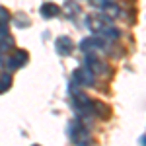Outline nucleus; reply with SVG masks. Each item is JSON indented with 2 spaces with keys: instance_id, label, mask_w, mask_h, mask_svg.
I'll use <instances>...</instances> for the list:
<instances>
[{
  "instance_id": "1",
  "label": "nucleus",
  "mask_w": 146,
  "mask_h": 146,
  "mask_svg": "<svg viewBox=\"0 0 146 146\" xmlns=\"http://www.w3.org/2000/svg\"><path fill=\"white\" fill-rule=\"evenodd\" d=\"M72 78H74V82L80 84V86H94V84H96V74H94L88 66L76 68L74 74H72Z\"/></svg>"
},
{
  "instance_id": "2",
  "label": "nucleus",
  "mask_w": 146,
  "mask_h": 146,
  "mask_svg": "<svg viewBox=\"0 0 146 146\" xmlns=\"http://www.w3.org/2000/svg\"><path fill=\"white\" fill-rule=\"evenodd\" d=\"M88 27L96 33H103L107 27H111V20L105 16H92L88 18Z\"/></svg>"
},
{
  "instance_id": "3",
  "label": "nucleus",
  "mask_w": 146,
  "mask_h": 146,
  "mask_svg": "<svg viewBox=\"0 0 146 146\" xmlns=\"http://www.w3.org/2000/svg\"><path fill=\"white\" fill-rule=\"evenodd\" d=\"M25 62H27V53H25V51H14L12 56L6 60V66H8V70H18V68H22Z\"/></svg>"
},
{
  "instance_id": "4",
  "label": "nucleus",
  "mask_w": 146,
  "mask_h": 146,
  "mask_svg": "<svg viewBox=\"0 0 146 146\" xmlns=\"http://www.w3.org/2000/svg\"><path fill=\"white\" fill-rule=\"evenodd\" d=\"M105 47V41L101 39V37H90V39H84L82 43H80V51H84V53H94V51H100Z\"/></svg>"
},
{
  "instance_id": "5",
  "label": "nucleus",
  "mask_w": 146,
  "mask_h": 146,
  "mask_svg": "<svg viewBox=\"0 0 146 146\" xmlns=\"http://www.w3.org/2000/svg\"><path fill=\"white\" fill-rule=\"evenodd\" d=\"M86 66L90 68L94 74H105V72H107V64H105L101 58H98L96 55L86 56Z\"/></svg>"
},
{
  "instance_id": "6",
  "label": "nucleus",
  "mask_w": 146,
  "mask_h": 146,
  "mask_svg": "<svg viewBox=\"0 0 146 146\" xmlns=\"http://www.w3.org/2000/svg\"><path fill=\"white\" fill-rule=\"evenodd\" d=\"M56 51H58V55H70L74 51V41L70 37H66V35L58 37L56 39Z\"/></svg>"
},
{
  "instance_id": "7",
  "label": "nucleus",
  "mask_w": 146,
  "mask_h": 146,
  "mask_svg": "<svg viewBox=\"0 0 146 146\" xmlns=\"http://www.w3.org/2000/svg\"><path fill=\"white\" fill-rule=\"evenodd\" d=\"M41 18H45V20H51V18H56L58 14H60V8L53 4V2H45L43 6H41Z\"/></svg>"
},
{
  "instance_id": "8",
  "label": "nucleus",
  "mask_w": 146,
  "mask_h": 146,
  "mask_svg": "<svg viewBox=\"0 0 146 146\" xmlns=\"http://www.w3.org/2000/svg\"><path fill=\"white\" fill-rule=\"evenodd\" d=\"M92 113L94 115H100L101 119H109V115H111L109 107L105 103H101V101H92Z\"/></svg>"
},
{
  "instance_id": "9",
  "label": "nucleus",
  "mask_w": 146,
  "mask_h": 146,
  "mask_svg": "<svg viewBox=\"0 0 146 146\" xmlns=\"http://www.w3.org/2000/svg\"><path fill=\"white\" fill-rule=\"evenodd\" d=\"M119 6L117 4H113V2H107L105 6H103V16L105 18H109V20H113V18H117L119 16Z\"/></svg>"
},
{
  "instance_id": "10",
  "label": "nucleus",
  "mask_w": 146,
  "mask_h": 146,
  "mask_svg": "<svg viewBox=\"0 0 146 146\" xmlns=\"http://www.w3.org/2000/svg\"><path fill=\"white\" fill-rule=\"evenodd\" d=\"M10 84H12V74H2L0 76V92H6L8 88H10Z\"/></svg>"
},
{
  "instance_id": "11",
  "label": "nucleus",
  "mask_w": 146,
  "mask_h": 146,
  "mask_svg": "<svg viewBox=\"0 0 146 146\" xmlns=\"http://www.w3.org/2000/svg\"><path fill=\"white\" fill-rule=\"evenodd\" d=\"M103 35H105V39H111V41H115V39H119V35H121V31L119 29H115V27H107L105 31H103Z\"/></svg>"
},
{
  "instance_id": "12",
  "label": "nucleus",
  "mask_w": 146,
  "mask_h": 146,
  "mask_svg": "<svg viewBox=\"0 0 146 146\" xmlns=\"http://www.w3.org/2000/svg\"><path fill=\"white\" fill-rule=\"evenodd\" d=\"M140 142H142V144L146 146V136H142V138H140Z\"/></svg>"
},
{
  "instance_id": "13",
  "label": "nucleus",
  "mask_w": 146,
  "mask_h": 146,
  "mask_svg": "<svg viewBox=\"0 0 146 146\" xmlns=\"http://www.w3.org/2000/svg\"><path fill=\"white\" fill-rule=\"evenodd\" d=\"M33 146H39V144H33Z\"/></svg>"
}]
</instances>
